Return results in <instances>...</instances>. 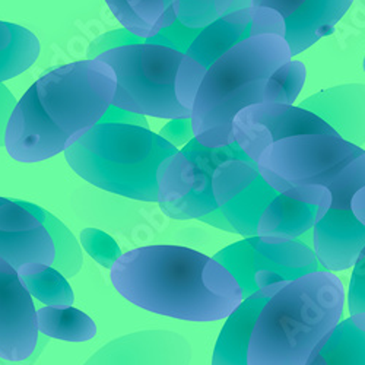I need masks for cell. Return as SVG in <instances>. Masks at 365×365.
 Here are the masks:
<instances>
[{
  "instance_id": "obj_1",
  "label": "cell",
  "mask_w": 365,
  "mask_h": 365,
  "mask_svg": "<svg viewBox=\"0 0 365 365\" xmlns=\"http://www.w3.org/2000/svg\"><path fill=\"white\" fill-rule=\"evenodd\" d=\"M115 86L113 68L98 57L50 71L26 91L9 117V157L34 164L65 152L101 120Z\"/></svg>"
},
{
  "instance_id": "obj_2",
  "label": "cell",
  "mask_w": 365,
  "mask_h": 365,
  "mask_svg": "<svg viewBox=\"0 0 365 365\" xmlns=\"http://www.w3.org/2000/svg\"><path fill=\"white\" fill-rule=\"evenodd\" d=\"M110 279L136 307L186 322L227 319L242 301L224 264L181 246H146L121 255Z\"/></svg>"
},
{
  "instance_id": "obj_3",
  "label": "cell",
  "mask_w": 365,
  "mask_h": 365,
  "mask_svg": "<svg viewBox=\"0 0 365 365\" xmlns=\"http://www.w3.org/2000/svg\"><path fill=\"white\" fill-rule=\"evenodd\" d=\"M342 281L319 270L273 294L255 323L247 365H306L316 346L341 322Z\"/></svg>"
},
{
  "instance_id": "obj_4",
  "label": "cell",
  "mask_w": 365,
  "mask_h": 365,
  "mask_svg": "<svg viewBox=\"0 0 365 365\" xmlns=\"http://www.w3.org/2000/svg\"><path fill=\"white\" fill-rule=\"evenodd\" d=\"M287 40L277 34L242 40L205 73L192 108L195 138L205 146L234 143L232 118L253 104L263 103L267 78L291 60Z\"/></svg>"
},
{
  "instance_id": "obj_5",
  "label": "cell",
  "mask_w": 365,
  "mask_h": 365,
  "mask_svg": "<svg viewBox=\"0 0 365 365\" xmlns=\"http://www.w3.org/2000/svg\"><path fill=\"white\" fill-rule=\"evenodd\" d=\"M178 149L142 126L98 121L65 150L71 168L101 190L158 202L157 170Z\"/></svg>"
},
{
  "instance_id": "obj_6",
  "label": "cell",
  "mask_w": 365,
  "mask_h": 365,
  "mask_svg": "<svg viewBox=\"0 0 365 365\" xmlns=\"http://www.w3.org/2000/svg\"><path fill=\"white\" fill-rule=\"evenodd\" d=\"M182 53L158 44H130L100 56L117 78L113 106L157 118H192L175 97V76Z\"/></svg>"
},
{
  "instance_id": "obj_7",
  "label": "cell",
  "mask_w": 365,
  "mask_h": 365,
  "mask_svg": "<svg viewBox=\"0 0 365 365\" xmlns=\"http://www.w3.org/2000/svg\"><path fill=\"white\" fill-rule=\"evenodd\" d=\"M232 160L250 158L237 142L210 148L196 138L165 158L157 170L158 203L163 214L171 220L186 221L199 220L218 209L212 178L221 164Z\"/></svg>"
},
{
  "instance_id": "obj_8",
  "label": "cell",
  "mask_w": 365,
  "mask_h": 365,
  "mask_svg": "<svg viewBox=\"0 0 365 365\" xmlns=\"http://www.w3.org/2000/svg\"><path fill=\"white\" fill-rule=\"evenodd\" d=\"M364 152L339 135H295L269 145L257 160V168L270 187L294 196L304 186L323 185Z\"/></svg>"
},
{
  "instance_id": "obj_9",
  "label": "cell",
  "mask_w": 365,
  "mask_h": 365,
  "mask_svg": "<svg viewBox=\"0 0 365 365\" xmlns=\"http://www.w3.org/2000/svg\"><path fill=\"white\" fill-rule=\"evenodd\" d=\"M224 264L241 288L242 299L281 282L295 281L324 270L314 250L301 240L267 242L259 235L247 237L214 256Z\"/></svg>"
},
{
  "instance_id": "obj_10",
  "label": "cell",
  "mask_w": 365,
  "mask_h": 365,
  "mask_svg": "<svg viewBox=\"0 0 365 365\" xmlns=\"http://www.w3.org/2000/svg\"><path fill=\"white\" fill-rule=\"evenodd\" d=\"M322 186L330 190L331 202L313 228V250L324 270H346L365 247V225L355 218L351 207L352 196L365 186V152L331 174Z\"/></svg>"
},
{
  "instance_id": "obj_11",
  "label": "cell",
  "mask_w": 365,
  "mask_h": 365,
  "mask_svg": "<svg viewBox=\"0 0 365 365\" xmlns=\"http://www.w3.org/2000/svg\"><path fill=\"white\" fill-rule=\"evenodd\" d=\"M212 190L227 221L245 238L257 235L263 210L279 195L267 185L253 160L221 164L212 178Z\"/></svg>"
},
{
  "instance_id": "obj_12",
  "label": "cell",
  "mask_w": 365,
  "mask_h": 365,
  "mask_svg": "<svg viewBox=\"0 0 365 365\" xmlns=\"http://www.w3.org/2000/svg\"><path fill=\"white\" fill-rule=\"evenodd\" d=\"M306 133L338 135L312 111L279 103L253 104L240 110L232 118L234 140L255 163L269 145Z\"/></svg>"
},
{
  "instance_id": "obj_13",
  "label": "cell",
  "mask_w": 365,
  "mask_h": 365,
  "mask_svg": "<svg viewBox=\"0 0 365 365\" xmlns=\"http://www.w3.org/2000/svg\"><path fill=\"white\" fill-rule=\"evenodd\" d=\"M250 25L252 11L249 8L221 16L202 28L182 56L175 76V97L186 110L192 113L196 93L207 69L230 48L250 38Z\"/></svg>"
},
{
  "instance_id": "obj_14",
  "label": "cell",
  "mask_w": 365,
  "mask_h": 365,
  "mask_svg": "<svg viewBox=\"0 0 365 365\" xmlns=\"http://www.w3.org/2000/svg\"><path fill=\"white\" fill-rule=\"evenodd\" d=\"M40 338L33 297L16 269L0 256V359L24 362L37 351Z\"/></svg>"
},
{
  "instance_id": "obj_15",
  "label": "cell",
  "mask_w": 365,
  "mask_h": 365,
  "mask_svg": "<svg viewBox=\"0 0 365 365\" xmlns=\"http://www.w3.org/2000/svg\"><path fill=\"white\" fill-rule=\"evenodd\" d=\"M192 345L171 330H142L100 348L83 365H190Z\"/></svg>"
},
{
  "instance_id": "obj_16",
  "label": "cell",
  "mask_w": 365,
  "mask_h": 365,
  "mask_svg": "<svg viewBox=\"0 0 365 365\" xmlns=\"http://www.w3.org/2000/svg\"><path fill=\"white\" fill-rule=\"evenodd\" d=\"M331 202L330 190L322 185L304 186L299 193H279L259 220L257 235L267 242H285L307 234L324 217Z\"/></svg>"
},
{
  "instance_id": "obj_17",
  "label": "cell",
  "mask_w": 365,
  "mask_h": 365,
  "mask_svg": "<svg viewBox=\"0 0 365 365\" xmlns=\"http://www.w3.org/2000/svg\"><path fill=\"white\" fill-rule=\"evenodd\" d=\"M0 256L15 269L26 262L53 264L56 257L47 228L18 199L0 197Z\"/></svg>"
},
{
  "instance_id": "obj_18",
  "label": "cell",
  "mask_w": 365,
  "mask_h": 365,
  "mask_svg": "<svg viewBox=\"0 0 365 365\" xmlns=\"http://www.w3.org/2000/svg\"><path fill=\"white\" fill-rule=\"evenodd\" d=\"M299 107L319 115L349 143L359 148L365 143V85L348 83L323 89Z\"/></svg>"
},
{
  "instance_id": "obj_19",
  "label": "cell",
  "mask_w": 365,
  "mask_h": 365,
  "mask_svg": "<svg viewBox=\"0 0 365 365\" xmlns=\"http://www.w3.org/2000/svg\"><path fill=\"white\" fill-rule=\"evenodd\" d=\"M288 282L266 287L240 302V306L227 317L220 333L212 365H247V351L255 323L266 301Z\"/></svg>"
},
{
  "instance_id": "obj_20",
  "label": "cell",
  "mask_w": 365,
  "mask_h": 365,
  "mask_svg": "<svg viewBox=\"0 0 365 365\" xmlns=\"http://www.w3.org/2000/svg\"><path fill=\"white\" fill-rule=\"evenodd\" d=\"M352 4L354 0H306L294 15L285 19V40L291 56L302 53L322 37L330 36Z\"/></svg>"
},
{
  "instance_id": "obj_21",
  "label": "cell",
  "mask_w": 365,
  "mask_h": 365,
  "mask_svg": "<svg viewBox=\"0 0 365 365\" xmlns=\"http://www.w3.org/2000/svg\"><path fill=\"white\" fill-rule=\"evenodd\" d=\"M306 365H365V313L339 322Z\"/></svg>"
},
{
  "instance_id": "obj_22",
  "label": "cell",
  "mask_w": 365,
  "mask_h": 365,
  "mask_svg": "<svg viewBox=\"0 0 365 365\" xmlns=\"http://www.w3.org/2000/svg\"><path fill=\"white\" fill-rule=\"evenodd\" d=\"M106 4L129 33L150 38L177 19L180 0H106Z\"/></svg>"
},
{
  "instance_id": "obj_23",
  "label": "cell",
  "mask_w": 365,
  "mask_h": 365,
  "mask_svg": "<svg viewBox=\"0 0 365 365\" xmlns=\"http://www.w3.org/2000/svg\"><path fill=\"white\" fill-rule=\"evenodd\" d=\"M18 277L24 288L33 298L47 307L68 309L75 301L73 289L63 273L51 264L41 262H26L18 269Z\"/></svg>"
},
{
  "instance_id": "obj_24",
  "label": "cell",
  "mask_w": 365,
  "mask_h": 365,
  "mask_svg": "<svg viewBox=\"0 0 365 365\" xmlns=\"http://www.w3.org/2000/svg\"><path fill=\"white\" fill-rule=\"evenodd\" d=\"M40 56V41L26 28L0 21V83L31 68Z\"/></svg>"
},
{
  "instance_id": "obj_25",
  "label": "cell",
  "mask_w": 365,
  "mask_h": 365,
  "mask_svg": "<svg viewBox=\"0 0 365 365\" xmlns=\"http://www.w3.org/2000/svg\"><path fill=\"white\" fill-rule=\"evenodd\" d=\"M38 331L47 338L65 342H88L96 338L97 324L83 312L68 307H43L37 310Z\"/></svg>"
},
{
  "instance_id": "obj_26",
  "label": "cell",
  "mask_w": 365,
  "mask_h": 365,
  "mask_svg": "<svg viewBox=\"0 0 365 365\" xmlns=\"http://www.w3.org/2000/svg\"><path fill=\"white\" fill-rule=\"evenodd\" d=\"M19 203L25 206L28 210H31L33 214L44 224L48 234L51 235L53 245L56 249V257L51 266L56 267L60 273H63L66 278H72L78 275L83 264V257H82V249L79 246V242L75 238V235L71 232V230L62 221L57 220L53 214H50L48 210L24 200H19Z\"/></svg>"
},
{
  "instance_id": "obj_27",
  "label": "cell",
  "mask_w": 365,
  "mask_h": 365,
  "mask_svg": "<svg viewBox=\"0 0 365 365\" xmlns=\"http://www.w3.org/2000/svg\"><path fill=\"white\" fill-rule=\"evenodd\" d=\"M307 71L304 63L288 60L273 72L263 88V103H279L292 106L306 83Z\"/></svg>"
},
{
  "instance_id": "obj_28",
  "label": "cell",
  "mask_w": 365,
  "mask_h": 365,
  "mask_svg": "<svg viewBox=\"0 0 365 365\" xmlns=\"http://www.w3.org/2000/svg\"><path fill=\"white\" fill-rule=\"evenodd\" d=\"M81 246L106 269H111L121 256V250L117 242L108 234L97 228H85L81 232Z\"/></svg>"
},
{
  "instance_id": "obj_29",
  "label": "cell",
  "mask_w": 365,
  "mask_h": 365,
  "mask_svg": "<svg viewBox=\"0 0 365 365\" xmlns=\"http://www.w3.org/2000/svg\"><path fill=\"white\" fill-rule=\"evenodd\" d=\"M200 31L202 28H189L186 25H182L178 19H175L170 26L161 29L157 36L150 38H143V43L164 46L185 54L192 46L193 40L200 34Z\"/></svg>"
},
{
  "instance_id": "obj_30",
  "label": "cell",
  "mask_w": 365,
  "mask_h": 365,
  "mask_svg": "<svg viewBox=\"0 0 365 365\" xmlns=\"http://www.w3.org/2000/svg\"><path fill=\"white\" fill-rule=\"evenodd\" d=\"M177 19L189 28H205L218 19L215 0H180Z\"/></svg>"
},
{
  "instance_id": "obj_31",
  "label": "cell",
  "mask_w": 365,
  "mask_h": 365,
  "mask_svg": "<svg viewBox=\"0 0 365 365\" xmlns=\"http://www.w3.org/2000/svg\"><path fill=\"white\" fill-rule=\"evenodd\" d=\"M250 11H252L250 37L277 34L285 38L287 25H285L284 16L279 12L266 6H252Z\"/></svg>"
},
{
  "instance_id": "obj_32",
  "label": "cell",
  "mask_w": 365,
  "mask_h": 365,
  "mask_svg": "<svg viewBox=\"0 0 365 365\" xmlns=\"http://www.w3.org/2000/svg\"><path fill=\"white\" fill-rule=\"evenodd\" d=\"M348 309L351 316L365 313V247L354 263L348 292Z\"/></svg>"
},
{
  "instance_id": "obj_33",
  "label": "cell",
  "mask_w": 365,
  "mask_h": 365,
  "mask_svg": "<svg viewBox=\"0 0 365 365\" xmlns=\"http://www.w3.org/2000/svg\"><path fill=\"white\" fill-rule=\"evenodd\" d=\"M143 43V38L133 36L132 33H129L126 28L121 29H115V31H110L106 33L103 36H100L96 41L91 43L86 57L88 58H96L97 56H100L101 53L110 50V48H115L120 46H130V44H140Z\"/></svg>"
},
{
  "instance_id": "obj_34",
  "label": "cell",
  "mask_w": 365,
  "mask_h": 365,
  "mask_svg": "<svg viewBox=\"0 0 365 365\" xmlns=\"http://www.w3.org/2000/svg\"><path fill=\"white\" fill-rule=\"evenodd\" d=\"M160 136L175 148L185 146L195 138L192 118H173L168 125L161 129Z\"/></svg>"
},
{
  "instance_id": "obj_35",
  "label": "cell",
  "mask_w": 365,
  "mask_h": 365,
  "mask_svg": "<svg viewBox=\"0 0 365 365\" xmlns=\"http://www.w3.org/2000/svg\"><path fill=\"white\" fill-rule=\"evenodd\" d=\"M16 98L14 94L5 86L4 83H0V146L5 145V132L9 117L16 106Z\"/></svg>"
},
{
  "instance_id": "obj_36",
  "label": "cell",
  "mask_w": 365,
  "mask_h": 365,
  "mask_svg": "<svg viewBox=\"0 0 365 365\" xmlns=\"http://www.w3.org/2000/svg\"><path fill=\"white\" fill-rule=\"evenodd\" d=\"M100 121H115V123H128V125H136L148 129V121L142 114H136L128 110H123L115 106H110L106 114L101 117Z\"/></svg>"
},
{
  "instance_id": "obj_37",
  "label": "cell",
  "mask_w": 365,
  "mask_h": 365,
  "mask_svg": "<svg viewBox=\"0 0 365 365\" xmlns=\"http://www.w3.org/2000/svg\"><path fill=\"white\" fill-rule=\"evenodd\" d=\"M306 0H253V6H266L279 12L284 19L294 15Z\"/></svg>"
},
{
  "instance_id": "obj_38",
  "label": "cell",
  "mask_w": 365,
  "mask_h": 365,
  "mask_svg": "<svg viewBox=\"0 0 365 365\" xmlns=\"http://www.w3.org/2000/svg\"><path fill=\"white\" fill-rule=\"evenodd\" d=\"M253 6V0H215V12L218 18L249 9Z\"/></svg>"
},
{
  "instance_id": "obj_39",
  "label": "cell",
  "mask_w": 365,
  "mask_h": 365,
  "mask_svg": "<svg viewBox=\"0 0 365 365\" xmlns=\"http://www.w3.org/2000/svg\"><path fill=\"white\" fill-rule=\"evenodd\" d=\"M199 221L206 222V224H209V225H212V227H215V228L228 231V232H235L234 228L231 227V224H230V222L227 221V218L224 217L222 210H221L220 207L215 209V210L209 212V214H206V215H203V217H200Z\"/></svg>"
},
{
  "instance_id": "obj_40",
  "label": "cell",
  "mask_w": 365,
  "mask_h": 365,
  "mask_svg": "<svg viewBox=\"0 0 365 365\" xmlns=\"http://www.w3.org/2000/svg\"><path fill=\"white\" fill-rule=\"evenodd\" d=\"M364 72H365V58H364Z\"/></svg>"
}]
</instances>
